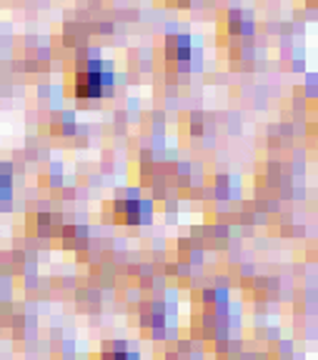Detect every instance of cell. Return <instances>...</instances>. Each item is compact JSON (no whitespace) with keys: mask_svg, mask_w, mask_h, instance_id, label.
Here are the masks:
<instances>
[{"mask_svg":"<svg viewBox=\"0 0 318 360\" xmlns=\"http://www.w3.org/2000/svg\"><path fill=\"white\" fill-rule=\"evenodd\" d=\"M103 73L100 70H88V73L78 75V81H75V93L81 95V98H98L103 93Z\"/></svg>","mask_w":318,"mask_h":360,"instance_id":"6da1fadb","label":"cell"},{"mask_svg":"<svg viewBox=\"0 0 318 360\" xmlns=\"http://www.w3.org/2000/svg\"><path fill=\"white\" fill-rule=\"evenodd\" d=\"M118 213L128 220V223H136V220H141V208H138L136 200H125V203L118 205Z\"/></svg>","mask_w":318,"mask_h":360,"instance_id":"7a4b0ae2","label":"cell"},{"mask_svg":"<svg viewBox=\"0 0 318 360\" xmlns=\"http://www.w3.org/2000/svg\"><path fill=\"white\" fill-rule=\"evenodd\" d=\"M103 360H136V358H133V355H125V353H111Z\"/></svg>","mask_w":318,"mask_h":360,"instance_id":"3957f363","label":"cell"},{"mask_svg":"<svg viewBox=\"0 0 318 360\" xmlns=\"http://www.w3.org/2000/svg\"><path fill=\"white\" fill-rule=\"evenodd\" d=\"M3 180H6V178H0V195H3V186H6V183H3Z\"/></svg>","mask_w":318,"mask_h":360,"instance_id":"277c9868","label":"cell"}]
</instances>
